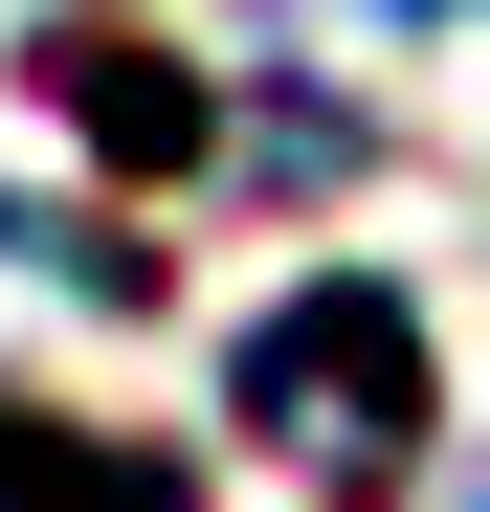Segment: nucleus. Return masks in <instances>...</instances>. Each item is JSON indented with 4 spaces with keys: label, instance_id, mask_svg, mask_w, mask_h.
<instances>
[{
    "label": "nucleus",
    "instance_id": "f03ea898",
    "mask_svg": "<svg viewBox=\"0 0 490 512\" xmlns=\"http://www.w3.org/2000/svg\"><path fill=\"white\" fill-rule=\"evenodd\" d=\"M0 512H179V468H156V446H112V423L0 401Z\"/></svg>",
    "mask_w": 490,
    "mask_h": 512
},
{
    "label": "nucleus",
    "instance_id": "f257e3e1",
    "mask_svg": "<svg viewBox=\"0 0 490 512\" xmlns=\"http://www.w3.org/2000/svg\"><path fill=\"white\" fill-rule=\"evenodd\" d=\"M268 446H312V490H401L424 468V312H401L379 268H312L268 334H245V379H223Z\"/></svg>",
    "mask_w": 490,
    "mask_h": 512
},
{
    "label": "nucleus",
    "instance_id": "7ed1b4c3",
    "mask_svg": "<svg viewBox=\"0 0 490 512\" xmlns=\"http://www.w3.org/2000/svg\"><path fill=\"white\" fill-rule=\"evenodd\" d=\"M45 90L90 112V134H134V156H179V134H201V112H179V67H156V45H90V23L45 45Z\"/></svg>",
    "mask_w": 490,
    "mask_h": 512
}]
</instances>
